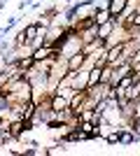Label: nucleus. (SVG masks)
Returning a JSON list of instances; mask_svg holds the SVG:
<instances>
[{
    "label": "nucleus",
    "instance_id": "6",
    "mask_svg": "<svg viewBox=\"0 0 140 156\" xmlns=\"http://www.w3.org/2000/svg\"><path fill=\"white\" fill-rule=\"evenodd\" d=\"M105 142H107V144H114V142H119V130H112L110 135H105Z\"/></svg>",
    "mask_w": 140,
    "mask_h": 156
},
{
    "label": "nucleus",
    "instance_id": "1",
    "mask_svg": "<svg viewBox=\"0 0 140 156\" xmlns=\"http://www.w3.org/2000/svg\"><path fill=\"white\" fill-rule=\"evenodd\" d=\"M38 33H40V23H31L26 30L21 33V37L16 40V44H28V42H33Z\"/></svg>",
    "mask_w": 140,
    "mask_h": 156
},
{
    "label": "nucleus",
    "instance_id": "5",
    "mask_svg": "<svg viewBox=\"0 0 140 156\" xmlns=\"http://www.w3.org/2000/svg\"><path fill=\"white\" fill-rule=\"evenodd\" d=\"M135 140H138V137H135L131 130H119V142L121 144H133Z\"/></svg>",
    "mask_w": 140,
    "mask_h": 156
},
{
    "label": "nucleus",
    "instance_id": "4",
    "mask_svg": "<svg viewBox=\"0 0 140 156\" xmlns=\"http://www.w3.org/2000/svg\"><path fill=\"white\" fill-rule=\"evenodd\" d=\"M114 26H117V19L112 16L110 21H105V23H100V26H98V35L103 40H107V37H110V33L114 30Z\"/></svg>",
    "mask_w": 140,
    "mask_h": 156
},
{
    "label": "nucleus",
    "instance_id": "7",
    "mask_svg": "<svg viewBox=\"0 0 140 156\" xmlns=\"http://www.w3.org/2000/svg\"><path fill=\"white\" fill-rule=\"evenodd\" d=\"M0 110H7V96L0 91Z\"/></svg>",
    "mask_w": 140,
    "mask_h": 156
},
{
    "label": "nucleus",
    "instance_id": "2",
    "mask_svg": "<svg viewBox=\"0 0 140 156\" xmlns=\"http://www.w3.org/2000/svg\"><path fill=\"white\" fill-rule=\"evenodd\" d=\"M126 5H128V0H107V12L117 19V16L126 9Z\"/></svg>",
    "mask_w": 140,
    "mask_h": 156
},
{
    "label": "nucleus",
    "instance_id": "8",
    "mask_svg": "<svg viewBox=\"0 0 140 156\" xmlns=\"http://www.w3.org/2000/svg\"><path fill=\"white\" fill-rule=\"evenodd\" d=\"M0 126H2V121H0Z\"/></svg>",
    "mask_w": 140,
    "mask_h": 156
},
{
    "label": "nucleus",
    "instance_id": "3",
    "mask_svg": "<svg viewBox=\"0 0 140 156\" xmlns=\"http://www.w3.org/2000/svg\"><path fill=\"white\" fill-rule=\"evenodd\" d=\"M82 65H84V54L77 51V54H73V56L68 58V72H77Z\"/></svg>",
    "mask_w": 140,
    "mask_h": 156
}]
</instances>
